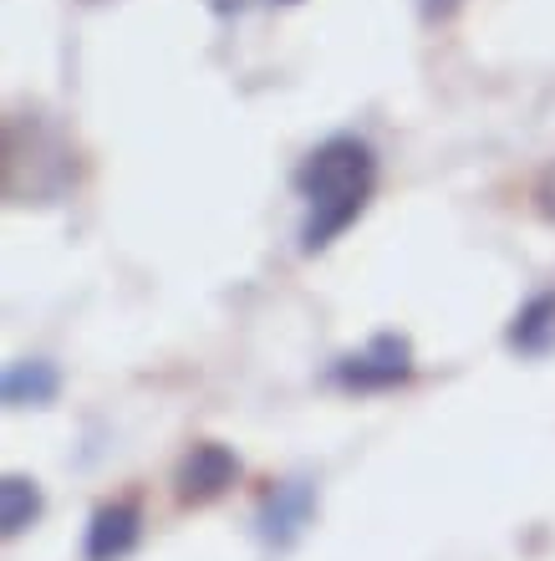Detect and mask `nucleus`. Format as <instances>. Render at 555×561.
Segmentation results:
<instances>
[{"instance_id":"7","label":"nucleus","mask_w":555,"mask_h":561,"mask_svg":"<svg viewBox=\"0 0 555 561\" xmlns=\"http://www.w3.org/2000/svg\"><path fill=\"white\" fill-rule=\"evenodd\" d=\"M514 353L525 357H545L555 353V291H535L525 307L510 317V332H505Z\"/></svg>"},{"instance_id":"10","label":"nucleus","mask_w":555,"mask_h":561,"mask_svg":"<svg viewBox=\"0 0 555 561\" xmlns=\"http://www.w3.org/2000/svg\"><path fill=\"white\" fill-rule=\"evenodd\" d=\"M535 205H541L545 220H555V163L541 174V184H535Z\"/></svg>"},{"instance_id":"6","label":"nucleus","mask_w":555,"mask_h":561,"mask_svg":"<svg viewBox=\"0 0 555 561\" xmlns=\"http://www.w3.org/2000/svg\"><path fill=\"white\" fill-rule=\"evenodd\" d=\"M143 536V511L132 501H107L88 520V561H123L132 557Z\"/></svg>"},{"instance_id":"3","label":"nucleus","mask_w":555,"mask_h":561,"mask_svg":"<svg viewBox=\"0 0 555 561\" xmlns=\"http://www.w3.org/2000/svg\"><path fill=\"white\" fill-rule=\"evenodd\" d=\"M332 378L347 393H388V388L408 383L413 378V347L408 337H393V332H382V337H372L362 347V353L342 357L332 368Z\"/></svg>"},{"instance_id":"5","label":"nucleus","mask_w":555,"mask_h":561,"mask_svg":"<svg viewBox=\"0 0 555 561\" xmlns=\"http://www.w3.org/2000/svg\"><path fill=\"white\" fill-rule=\"evenodd\" d=\"M311 516H316V485H307V480H280V485L261 501L255 536H261L265 547L286 551V547L301 541V531L311 526Z\"/></svg>"},{"instance_id":"1","label":"nucleus","mask_w":555,"mask_h":561,"mask_svg":"<svg viewBox=\"0 0 555 561\" xmlns=\"http://www.w3.org/2000/svg\"><path fill=\"white\" fill-rule=\"evenodd\" d=\"M296 190L307 199V225H301V251H326L342 230L357 225L372 190H378V153L367 138L336 134L322 148H311V159L296 169Z\"/></svg>"},{"instance_id":"12","label":"nucleus","mask_w":555,"mask_h":561,"mask_svg":"<svg viewBox=\"0 0 555 561\" xmlns=\"http://www.w3.org/2000/svg\"><path fill=\"white\" fill-rule=\"evenodd\" d=\"M276 5H296V0H276Z\"/></svg>"},{"instance_id":"4","label":"nucleus","mask_w":555,"mask_h":561,"mask_svg":"<svg viewBox=\"0 0 555 561\" xmlns=\"http://www.w3.org/2000/svg\"><path fill=\"white\" fill-rule=\"evenodd\" d=\"M234 480H240V459H234V449L230 444L205 439L178 459L174 495H178V505H209V501H220Z\"/></svg>"},{"instance_id":"11","label":"nucleus","mask_w":555,"mask_h":561,"mask_svg":"<svg viewBox=\"0 0 555 561\" xmlns=\"http://www.w3.org/2000/svg\"><path fill=\"white\" fill-rule=\"evenodd\" d=\"M464 0H418V11H424V21H449L453 11H459Z\"/></svg>"},{"instance_id":"2","label":"nucleus","mask_w":555,"mask_h":561,"mask_svg":"<svg viewBox=\"0 0 555 561\" xmlns=\"http://www.w3.org/2000/svg\"><path fill=\"white\" fill-rule=\"evenodd\" d=\"M21 128H26L31 144H21V134L15 128H5V174H21L31 163V190L21 205H46V199H57V194H67V184H72V148H67V138L57 134V128H46L42 118H31V113H21Z\"/></svg>"},{"instance_id":"8","label":"nucleus","mask_w":555,"mask_h":561,"mask_svg":"<svg viewBox=\"0 0 555 561\" xmlns=\"http://www.w3.org/2000/svg\"><path fill=\"white\" fill-rule=\"evenodd\" d=\"M0 393H5L11 409H42V403H51L61 393V373L51 368L46 357H21V363L5 368Z\"/></svg>"},{"instance_id":"9","label":"nucleus","mask_w":555,"mask_h":561,"mask_svg":"<svg viewBox=\"0 0 555 561\" xmlns=\"http://www.w3.org/2000/svg\"><path fill=\"white\" fill-rule=\"evenodd\" d=\"M42 511H46V495L36 480H26V474H5L0 480V531L5 536L31 531L42 520Z\"/></svg>"}]
</instances>
